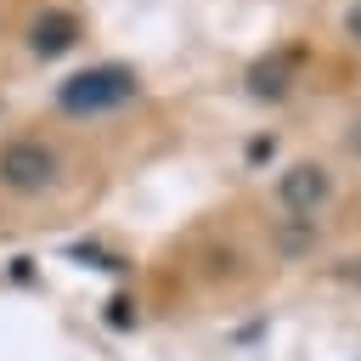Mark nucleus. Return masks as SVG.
I'll list each match as a JSON object with an SVG mask.
<instances>
[{
	"label": "nucleus",
	"instance_id": "obj_6",
	"mask_svg": "<svg viewBox=\"0 0 361 361\" xmlns=\"http://www.w3.org/2000/svg\"><path fill=\"white\" fill-rule=\"evenodd\" d=\"M0 226H6V197H0Z\"/></svg>",
	"mask_w": 361,
	"mask_h": 361
},
{
	"label": "nucleus",
	"instance_id": "obj_5",
	"mask_svg": "<svg viewBox=\"0 0 361 361\" xmlns=\"http://www.w3.org/2000/svg\"><path fill=\"white\" fill-rule=\"evenodd\" d=\"M322 45L344 62H361V0H327L322 11Z\"/></svg>",
	"mask_w": 361,
	"mask_h": 361
},
{
	"label": "nucleus",
	"instance_id": "obj_3",
	"mask_svg": "<svg viewBox=\"0 0 361 361\" xmlns=\"http://www.w3.org/2000/svg\"><path fill=\"white\" fill-rule=\"evenodd\" d=\"M73 152L56 130H6L0 135V197L6 203H56L73 186Z\"/></svg>",
	"mask_w": 361,
	"mask_h": 361
},
{
	"label": "nucleus",
	"instance_id": "obj_4",
	"mask_svg": "<svg viewBox=\"0 0 361 361\" xmlns=\"http://www.w3.org/2000/svg\"><path fill=\"white\" fill-rule=\"evenodd\" d=\"M28 56L34 62H56V56H68L79 39H85V17L79 11H68V6H45L34 23H28Z\"/></svg>",
	"mask_w": 361,
	"mask_h": 361
},
{
	"label": "nucleus",
	"instance_id": "obj_2",
	"mask_svg": "<svg viewBox=\"0 0 361 361\" xmlns=\"http://www.w3.org/2000/svg\"><path fill=\"white\" fill-rule=\"evenodd\" d=\"M141 102H147V73L135 62H124V56L79 62L45 96V107H51L56 124H113V118L135 113Z\"/></svg>",
	"mask_w": 361,
	"mask_h": 361
},
{
	"label": "nucleus",
	"instance_id": "obj_1",
	"mask_svg": "<svg viewBox=\"0 0 361 361\" xmlns=\"http://www.w3.org/2000/svg\"><path fill=\"white\" fill-rule=\"evenodd\" d=\"M350 197H355V169L327 147H299L276 158L248 192V214H243L265 271H299L322 259L344 231Z\"/></svg>",
	"mask_w": 361,
	"mask_h": 361
}]
</instances>
